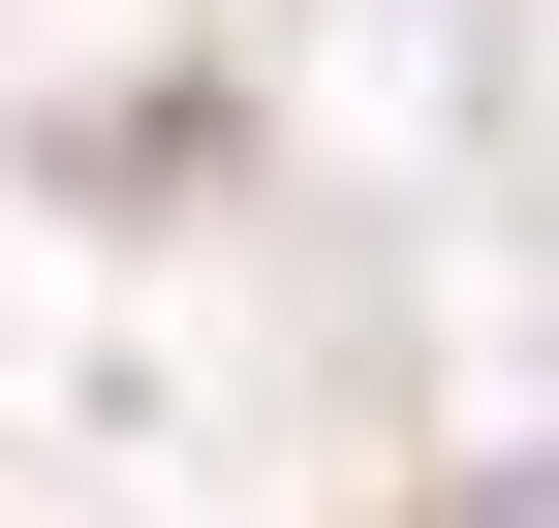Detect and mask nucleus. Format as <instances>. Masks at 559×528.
<instances>
[{
	"instance_id": "nucleus-1",
	"label": "nucleus",
	"mask_w": 559,
	"mask_h": 528,
	"mask_svg": "<svg viewBox=\"0 0 559 528\" xmlns=\"http://www.w3.org/2000/svg\"><path fill=\"white\" fill-rule=\"evenodd\" d=\"M466 528H559V497H466Z\"/></svg>"
}]
</instances>
